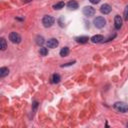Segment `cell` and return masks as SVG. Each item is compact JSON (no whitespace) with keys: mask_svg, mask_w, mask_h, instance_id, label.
Returning <instances> with one entry per match:
<instances>
[{"mask_svg":"<svg viewBox=\"0 0 128 128\" xmlns=\"http://www.w3.org/2000/svg\"><path fill=\"white\" fill-rule=\"evenodd\" d=\"M8 73H9V69L7 67L0 68V77H5L6 75H8Z\"/></svg>","mask_w":128,"mask_h":128,"instance_id":"obj_12","label":"cell"},{"mask_svg":"<svg viewBox=\"0 0 128 128\" xmlns=\"http://www.w3.org/2000/svg\"><path fill=\"white\" fill-rule=\"evenodd\" d=\"M35 40H36V43H37L38 45H42V44L44 43V38H43L42 36H37V37L35 38Z\"/></svg>","mask_w":128,"mask_h":128,"instance_id":"obj_16","label":"cell"},{"mask_svg":"<svg viewBox=\"0 0 128 128\" xmlns=\"http://www.w3.org/2000/svg\"><path fill=\"white\" fill-rule=\"evenodd\" d=\"M127 127H128V124H127Z\"/></svg>","mask_w":128,"mask_h":128,"instance_id":"obj_22","label":"cell"},{"mask_svg":"<svg viewBox=\"0 0 128 128\" xmlns=\"http://www.w3.org/2000/svg\"><path fill=\"white\" fill-rule=\"evenodd\" d=\"M64 6H65V3L62 2V1H60V2L56 3L55 5H53V8H54L55 10H60V9H62Z\"/></svg>","mask_w":128,"mask_h":128,"instance_id":"obj_13","label":"cell"},{"mask_svg":"<svg viewBox=\"0 0 128 128\" xmlns=\"http://www.w3.org/2000/svg\"><path fill=\"white\" fill-rule=\"evenodd\" d=\"M123 18H124V20H128V5H127V6L125 7V9H124Z\"/></svg>","mask_w":128,"mask_h":128,"instance_id":"obj_19","label":"cell"},{"mask_svg":"<svg viewBox=\"0 0 128 128\" xmlns=\"http://www.w3.org/2000/svg\"><path fill=\"white\" fill-rule=\"evenodd\" d=\"M103 40H104V38H103L102 35H94V36L91 38V41H92L93 43H100V42H102Z\"/></svg>","mask_w":128,"mask_h":128,"instance_id":"obj_10","label":"cell"},{"mask_svg":"<svg viewBox=\"0 0 128 128\" xmlns=\"http://www.w3.org/2000/svg\"><path fill=\"white\" fill-rule=\"evenodd\" d=\"M93 23H94V25H95L96 28H99V29H100V28H103V27L105 26V24H106V20H105L104 17H102V16H98V17H96V18L94 19Z\"/></svg>","mask_w":128,"mask_h":128,"instance_id":"obj_1","label":"cell"},{"mask_svg":"<svg viewBox=\"0 0 128 128\" xmlns=\"http://www.w3.org/2000/svg\"><path fill=\"white\" fill-rule=\"evenodd\" d=\"M67 7L70 9V10H76L78 8V3L75 1V0H70L68 3H67Z\"/></svg>","mask_w":128,"mask_h":128,"instance_id":"obj_9","label":"cell"},{"mask_svg":"<svg viewBox=\"0 0 128 128\" xmlns=\"http://www.w3.org/2000/svg\"><path fill=\"white\" fill-rule=\"evenodd\" d=\"M75 63V61H73V62H68V63H66V64H63V65H61V67H66V66H70V65H73Z\"/></svg>","mask_w":128,"mask_h":128,"instance_id":"obj_20","label":"cell"},{"mask_svg":"<svg viewBox=\"0 0 128 128\" xmlns=\"http://www.w3.org/2000/svg\"><path fill=\"white\" fill-rule=\"evenodd\" d=\"M60 81V75L59 74H53L52 75V78H51V82L52 83H58Z\"/></svg>","mask_w":128,"mask_h":128,"instance_id":"obj_15","label":"cell"},{"mask_svg":"<svg viewBox=\"0 0 128 128\" xmlns=\"http://www.w3.org/2000/svg\"><path fill=\"white\" fill-rule=\"evenodd\" d=\"M82 12H83V14L86 17H92L95 14V9L93 7H91V6H86V7L83 8V11Z\"/></svg>","mask_w":128,"mask_h":128,"instance_id":"obj_5","label":"cell"},{"mask_svg":"<svg viewBox=\"0 0 128 128\" xmlns=\"http://www.w3.org/2000/svg\"><path fill=\"white\" fill-rule=\"evenodd\" d=\"M54 21H55V19L50 15H45L42 19V23H43L44 27H51L54 24Z\"/></svg>","mask_w":128,"mask_h":128,"instance_id":"obj_2","label":"cell"},{"mask_svg":"<svg viewBox=\"0 0 128 128\" xmlns=\"http://www.w3.org/2000/svg\"><path fill=\"white\" fill-rule=\"evenodd\" d=\"M100 11L102 14H109L111 12V6L109 4H103L100 8Z\"/></svg>","mask_w":128,"mask_h":128,"instance_id":"obj_8","label":"cell"},{"mask_svg":"<svg viewBox=\"0 0 128 128\" xmlns=\"http://www.w3.org/2000/svg\"><path fill=\"white\" fill-rule=\"evenodd\" d=\"M46 44H47V47H48V48H56L59 43H58V40H57V39L51 38V39H49V40L46 42Z\"/></svg>","mask_w":128,"mask_h":128,"instance_id":"obj_6","label":"cell"},{"mask_svg":"<svg viewBox=\"0 0 128 128\" xmlns=\"http://www.w3.org/2000/svg\"><path fill=\"white\" fill-rule=\"evenodd\" d=\"M75 40L78 42V43H81V44H84V43H86V42H88V40H89V38L87 37V36H80V37H76L75 38Z\"/></svg>","mask_w":128,"mask_h":128,"instance_id":"obj_11","label":"cell"},{"mask_svg":"<svg viewBox=\"0 0 128 128\" xmlns=\"http://www.w3.org/2000/svg\"><path fill=\"white\" fill-rule=\"evenodd\" d=\"M92 4H97V3H99L100 2V0H89Z\"/></svg>","mask_w":128,"mask_h":128,"instance_id":"obj_21","label":"cell"},{"mask_svg":"<svg viewBox=\"0 0 128 128\" xmlns=\"http://www.w3.org/2000/svg\"><path fill=\"white\" fill-rule=\"evenodd\" d=\"M0 43H1V50H5L6 49V40L4 38H1L0 39Z\"/></svg>","mask_w":128,"mask_h":128,"instance_id":"obj_17","label":"cell"},{"mask_svg":"<svg viewBox=\"0 0 128 128\" xmlns=\"http://www.w3.org/2000/svg\"><path fill=\"white\" fill-rule=\"evenodd\" d=\"M114 25L116 29H120L122 26V18L120 15H116L114 18Z\"/></svg>","mask_w":128,"mask_h":128,"instance_id":"obj_7","label":"cell"},{"mask_svg":"<svg viewBox=\"0 0 128 128\" xmlns=\"http://www.w3.org/2000/svg\"><path fill=\"white\" fill-rule=\"evenodd\" d=\"M69 54V48L68 47H64L60 50V56L64 57V56H67Z\"/></svg>","mask_w":128,"mask_h":128,"instance_id":"obj_14","label":"cell"},{"mask_svg":"<svg viewBox=\"0 0 128 128\" xmlns=\"http://www.w3.org/2000/svg\"><path fill=\"white\" fill-rule=\"evenodd\" d=\"M114 108L119 111V112H122V113H125L128 111V105L123 103V102H116L114 104Z\"/></svg>","mask_w":128,"mask_h":128,"instance_id":"obj_3","label":"cell"},{"mask_svg":"<svg viewBox=\"0 0 128 128\" xmlns=\"http://www.w3.org/2000/svg\"><path fill=\"white\" fill-rule=\"evenodd\" d=\"M40 55H42V56H46L47 54H48V49L47 48H44V47H42V48H40Z\"/></svg>","mask_w":128,"mask_h":128,"instance_id":"obj_18","label":"cell"},{"mask_svg":"<svg viewBox=\"0 0 128 128\" xmlns=\"http://www.w3.org/2000/svg\"><path fill=\"white\" fill-rule=\"evenodd\" d=\"M9 40H10L12 43L18 44V43L21 42V36H20L18 33H16V32H11V33L9 34Z\"/></svg>","mask_w":128,"mask_h":128,"instance_id":"obj_4","label":"cell"}]
</instances>
